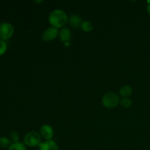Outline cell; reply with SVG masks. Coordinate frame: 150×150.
<instances>
[{
  "instance_id": "15",
  "label": "cell",
  "mask_w": 150,
  "mask_h": 150,
  "mask_svg": "<svg viewBox=\"0 0 150 150\" xmlns=\"http://www.w3.org/2000/svg\"><path fill=\"white\" fill-rule=\"evenodd\" d=\"M7 48V44L5 41L0 40V56L3 55L6 52Z\"/></svg>"
},
{
  "instance_id": "2",
  "label": "cell",
  "mask_w": 150,
  "mask_h": 150,
  "mask_svg": "<svg viewBox=\"0 0 150 150\" xmlns=\"http://www.w3.org/2000/svg\"><path fill=\"white\" fill-rule=\"evenodd\" d=\"M120 97L114 92H107L102 98L103 105L107 108H115L120 103Z\"/></svg>"
},
{
  "instance_id": "1",
  "label": "cell",
  "mask_w": 150,
  "mask_h": 150,
  "mask_svg": "<svg viewBox=\"0 0 150 150\" xmlns=\"http://www.w3.org/2000/svg\"><path fill=\"white\" fill-rule=\"evenodd\" d=\"M48 21L52 27L56 29L63 28L68 22V17L64 10L57 9L50 13L48 16Z\"/></svg>"
},
{
  "instance_id": "10",
  "label": "cell",
  "mask_w": 150,
  "mask_h": 150,
  "mask_svg": "<svg viewBox=\"0 0 150 150\" xmlns=\"http://www.w3.org/2000/svg\"><path fill=\"white\" fill-rule=\"evenodd\" d=\"M132 92H133V89L129 85L123 86L120 90V94L122 98H128L132 95Z\"/></svg>"
},
{
  "instance_id": "3",
  "label": "cell",
  "mask_w": 150,
  "mask_h": 150,
  "mask_svg": "<svg viewBox=\"0 0 150 150\" xmlns=\"http://www.w3.org/2000/svg\"><path fill=\"white\" fill-rule=\"evenodd\" d=\"M23 143L29 147H35L41 144V136L40 133L31 131L26 133L23 139Z\"/></svg>"
},
{
  "instance_id": "7",
  "label": "cell",
  "mask_w": 150,
  "mask_h": 150,
  "mask_svg": "<svg viewBox=\"0 0 150 150\" xmlns=\"http://www.w3.org/2000/svg\"><path fill=\"white\" fill-rule=\"evenodd\" d=\"M71 31L67 27L62 28L59 32V37L60 40L64 42V43L69 42V40L71 38Z\"/></svg>"
},
{
  "instance_id": "17",
  "label": "cell",
  "mask_w": 150,
  "mask_h": 150,
  "mask_svg": "<svg viewBox=\"0 0 150 150\" xmlns=\"http://www.w3.org/2000/svg\"><path fill=\"white\" fill-rule=\"evenodd\" d=\"M146 10H147L148 13L150 15V2L149 3V4L147 5V7H146Z\"/></svg>"
},
{
  "instance_id": "14",
  "label": "cell",
  "mask_w": 150,
  "mask_h": 150,
  "mask_svg": "<svg viewBox=\"0 0 150 150\" xmlns=\"http://www.w3.org/2000/svg\"><path fill=\"white\" fill-rule=\"evenodd\" d=\"M120 105H122L124 108H130L132 105V100L130 99H129L128 98H122V99H120Z\"/></svg>"
},
{
  "instance_id": "4",
  "label": "cell",
  "mask_w": 150,
  "mask_h": 150,
  "mask_svg": "<svg viewBox=\"0 0 150 150\" xmlns=\"http://www.w3.org/2000/svg\"><path fill=\"white\" fill-rule=\"evenodd\" d=\"M14 33V27L8 22L0 23V39L8 40L13 36Z\"/></svg>"
},
{
  "instance_id": "6",
  "label": "cell",
  "mask_w": 150,
  "mask_h": 150,
  "mask_svg": "<svg viewBox=\"0 0 150 150\" xmlns=\"http://www.w3.org/2000/svg\"><path fill=\"white\" fill-rule=\"evenodd\" d=\"M40 136L47 141L51 140L54 136L53 127L48 125H43L40 129Z\"/></svg>"
},
{
  "instance_id": "16",
  "label": "cell",
  "mask_w": 150,
  "mask_h": 150,
  "mask_svg": "<svg viewBox=\"0 0 150 150\" xmlns=\"http://www.w3.org/2000/svg\"><path fill=\"white\" fill-rule=\"evenodd\" d=\"M10 136L11 140L13 141L14 143H18V142H19L18 133L16 130H12V131L10 132Z\"/></svg>"
},
{
  "instance_id": "9",
  "label": "cell",
  "mask_w": 150,
  "mask_h": 150,
  "mask_svg": "<svg viewBox=\"0 0 150 150\" xmlns=\"http://www.w3.org/2000/svg\"><path fill=\"white\" fill-rule=\"evenodd\" d=\"M68 23L73 28H79L81 26L82 23V18L79 16V15L73 14L68 18Z\"/></svg>"
},
{
  "instance_id": "12",
  "label": "cell",
  "mask_w": 150,
  "mask_h": 150,
  "mask_svg": "<svg viewBox=\"0 0 150 150\" xmlns=\"http://www.w3.org/2000/svg\"><path fill=\"white\" fill-rule=\"evenodd\" d=\"M81 27L82 30L86 32H89L93 29V26H92V22L89 21H83Z\"/></svg>"
},
{
  "instance_id": "8",
  "label": "cell",
  "mask_w": 150,
  "mask_h": 150,
  "mask_svg": "<svg viewBox=\"0 0 150 150\" xmlns=\"http://www.w3.org/2000/svg\"><path fill=\"white\" fill-rule=\"evenodd\" d=\"M38 146L40 150H59L58 144L52 140L42 142Z\"/></svg>"
},
{
  "instance_id": "5",
  "label": "cell",
  "mask_w": 150,
  "mask_h": 150,
  "mask_svg": "<svg viewBox=\"0 0 150 150\" xmlns=\"http://www.w3.org/2000/svg\"><path fill=\"white\" fill-rule=\"evenodd\" d=\"M58 35V29L51 26V27L48 28L46 30L44 31L42 35V39L45 42H50V41H52L54 39H56Z\"/></svg>"
},
{
  "instance_id": "11",
  "label": "cell",
  "mask_w": 150,
  "mask_h": 150,
  "mask_svg": "<svg viewBox=\"0 0 150 150\" xmlns=\"http://www.w3.org/2000/svg\"><path fill=\"white\" fill-rule=\"evenodd\" d=\"M8 150H26V148L24 144L21 142H18V143L12 144Z\"/></svg>"
},
{
  "instance_id": "13",
  "label": "cell",
  "mask_w": 150,
  "mask_h": 150,
  "mask_svg": "<svg viewBox=\"0 0 150 150\" xmlns=\"http://www.w3.org/2000/svg\"><path fill=\"white\" fill-rule=\"evenodd\" d=\"M11 141L7 137L1 136L0 137V147L1 148H7L10 147L11 145Z\"/></svg>"
}]
</instances>
